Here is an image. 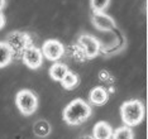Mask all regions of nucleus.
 I'll return each mask as SVG.
<instances>
[{
  "label": "nucleus",
  "mask_w": 148,
  "mask_h": 139,
  "mask_svg": "<svg viewBox=\"0 0 148 139\" xmlns=\"http://www.w3.org/2000/svg\"><path fill=\"white\" fill-rule=\"evenodd\" d=\"M91 113V106L85 100L75 99L63 109L62 116L69 125H79L89 119Z\"/></svg>",
  "instance_id": "1"
},
{
  "label": "nucleus",
  "mask_w": 148,
  "mask_h": 139,
  "mask_svg": "<svg viewBox=\"0 0 148 139\" xmlns=\"http://www.w3.org/2000/svg\"><path fill=\"white\" fill-rule=\"evenodd\" d=\"M120 116L127 127H137L144 119V105L140 100H128L120 106Z\"/></svg>",
  "instance_id": "2"
},
{
  "label": "nucleus",
  "mask_w": 148,
  "mask_h": 139,
  "mask_svg": "<svg viewBox=\"0 0 148 139\" xmlns=\"http://www.w3.org/2000/svg\"><path fill=\"white\" fill-rule=\"evenodd\" d=\"M15 104L23 115L29 116V115L36 113L37 108H38V99H37L36 94L33 91L23 89L16 94Z\"/></svg>",
  "instance_id": "3"
},
{
  "label": "nucleus",
  "mask_w": 148,
  "mask_h": 139,
  "mask_svg": "<svg viewBox=\"0 0 148 139\" xmlns=\"http://www.w3.org/2000/svg\"><path fill=\"white\" fill-rule=\"evenodd\" d=\"M6 43L10 46V48L14 52H24V51L31 47V37L27 33L23 32H10L6 36Z\"/></svg>",
  "instance_id": "4"
},
{
  "label": "nucleus",
  "mask_w": 148,
  "mask_h": 139,
  "mask_svg": "<svg viewBox=\"0 0 148 139\" xmlns=\"http://www.w3.org/2000/svg\"><path fill=\"white\" fill-rule=\"evenodd\" d=\"M79 46L85 53L87 58H94L100 52V43L95 37L90 34H81L79 37Z\"/></svg>",
  "instance_id": "5"
},
{
  "label": "nucleus",
  "mask_w": 148,
  "mask_h": 139,
  "mask_svg": "<svg viewBox=\"0 0 148 139\" xmlns=\"http://www.w3.org/2000/svg\"><path fill=\"white\" fill-rule=\"evenodd\" d=\"M42 53L45 57L49 61H57L60 60L65 53L63 45L57 39H48L43 43L42 46Z\"/></svg>",
  "instance_id": "6"
},
{
  "label": "nucleus",
  "mask_w": 148,
  "mask_h": 139,
  "mask_svg": "<svg viewBox=\"0 0 148 139\" xmlns=\"http://www.w3.org/2000/svg\"><path fill=\"white\" fill-rule=\"evenodd\" d=\"M91 23L97 30H101V32H110L116 28L115 20L105 13H94Z\"/></svg>",
  "instance_id": "7"
},
{
  "label": "nucleus",
  "mask_w": 148,
  "mask_h": 139,
  "mask_svg": "<svg viewBox=\"0 0 148 139\" xmlns=\"http://www.w3.org/2000/svg\"><path fill=\"white\" fill-rule=\"evenodd\" d=\"M23 62L27 67L31 70H37L42 66V52L37 47H28L24 52H23Z\"/></svg>",
  "instance_id": "8"
},
{
  "label": "nucleus",
  "mask_w": 148,
  "mask_h": 139,
  "mask_svg": "<svg viewBox=\"0 0 148 139\" xmlns=\"http://www.w3.org/2000/svg\"><path fill=\"white\" fill-rule=\"evenodd\" d=\"M113 128L106 121H99L94 125L92 137L95 139H112L113 138Z\"/></svg>",
  "instance_id": "9"
},
{
  "label": "nucleus",
  "mask_w": 148,
  "mask_h": 139,
  "mask_svg": "<svg viewBox=\"0 0 148 139\" xmlns=\"http://www.w3.org/2000/svg\"><path fill=\"white\" fill-rule=\"evenodd\" d=\"M108 99H109L108 91L101 86H96L90 91V101L96 106H101V105L106 104Z\"/></svg>",
  "instance_id": "10"
},
{
  "label": "nucleus",
  "mask_w": 148,
  "mask_h": 139,
  "mask_svg": "<svg viewBox=\"0 0 148 139\" xmlns=\"http://www.w3.org/2000/svg\"><path fill=\"white\" fill-rule=\"evenodd\" d=\"M13 49L6 42H0V68L8 66L13 58Z\"/></svg>",
  "instance_id": "11"
},
{
  "label": "nucleus",
  "mask_w": 148,
  "mask_h": 139,
  "mask_svg": "<svg viewBox=\"0 0 148 139\" xmlns=\"http://www.w3.org/2000/svg\"><path fill=\"white\" fill-rule=\"evenodd\" d=\"M69 71H70L69 67H67L65 63H55V65L49 68V76L55 81H61Z\"/></svg>",
  "instance_id": "12"
},
{
  "label": "nucleus",
  "mask_w": 148,
  "mask_h": 139,
  "mask_svg": "<svg viewBox=\"0 0 148 139\" xmlns=\"http://www.w3.org/2000/svg\"><path fill=\"white\" fill-rule=\"evenodd\" d=\"M79 82H80L79 76H77L75 72H72V71H69V72L65 75V77L61 80L62 87H63V89H66V90L75 89L77 85H79Z\"/></svg>",
  "instance_id": "13"
},
{
  "label": "nucleus",
  "mask_w": 148,
  "mask_h": 139,
  "mask_svg": "<svg viewBox=\"0 0 148 139\" xmlns=\"http://www.w3.org/2000/svg\"><path fill=\"white\" fill-rule=\"evenodd\" d=\"M33 130H34V134L39 138H45L47 137L49 133H51V125L47 120H38L33 127Z\"/></svg>",
  "instance_id": "14"
},
{
  "label": "nucleus",
  "mask_w": 148,
  "mask_h": 139,
  "mask_svg": "<svg viewBox=\"0 0 148 139\" xmlns=\"http://www.w3.org/2000/svg\"><path fill=\"white\" fill-rule=\"evenodd\" d=\"M112 139H134V133L130 127H119L118 129L113 133Z\"/></svg>",
  "instance_id": "15"
},
{
  "label": "nucleus",
  "mask_w": 148,
  "mask_h": 139,
  "mask_svg": "<svg viewBox=\"0 0 148 139\" xmlns=\"http://www.w3.org/2000/svg\"><path fill=\"white\" fill-rule=\"evenodd\" d=\"M110 1L112 0H90L92 13H104V10L110 5Z\"/></svg>",
  "instance_id": "16"
},
{
  "label": "nucleus",
  "mask_w": 148,
  "mask_h": 139,
  "mask_svg": "<svg viewBox=\"0 0 148 139\" xmlns=\"http://www.w3.org/2000/svg\"><path fill=\"white\" fill-rule=\"evenodd\" d=\"M4 25H5V16L1 12H0V29H1Z\"/></svg>",
  "instance_id": "17"
},
{
  "label": "nucleus",
  "mask_w": 148,
  "mask_h": 139,
  "mask_svg": "<svg viewBox=\"0 0 148 139\" xmlns=\"http://www.w3.org/2000/svg\"><path fill=\"white\" fill-rule=\"evenodd\" d=\"M5 6V0H0V12H1V9Z\"/></svg>",
  "instance_id": "18"
}]
</instances>
